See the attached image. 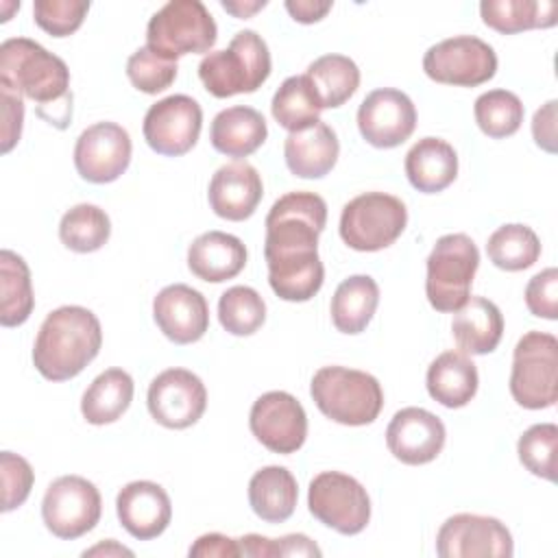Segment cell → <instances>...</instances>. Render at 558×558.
I'll use <instances>...</instances> for the list:
<instances>
[{"label": "cell", "instance_id": "11", "mask_svg": "<svg viewBox=\"0 0 558 558\" xmlns=\"http://www.w3.org/2000/svg\"><path fill=\"white\" fill-rule=\"evenodd\" d=\"M102 512L98 488L81 475L57 477L44 495L41 519L57 538L74 541L96 527Z\"/></svg>", "mask_w": 558, "mask_h": 558}, {"label": "cell", "instance_id": "2", "mask_svg": "<svg viewBox=\"0 0 558 558\" xmlns=\"http://www.w3.org/2000/svg\"><path fill=\"white\" fill-rule=\"evenodd\" d=\"M0 85L37 102V116L57 129L72 120L70 70L65 61L28 37L0 46Z\"/></svg>", "mask_w": 558, "mask_h": 558}, {"label": "cell", "instance_id": "3", "mask_svg": "<svg viewBox=\"0 0 558 558\" xmlns=\"http://www.w3.org/2000/svg\"><path fill=\"white\" fill-rule=\"evenodd\" d=\"M102 329L98 316L81 305L52 310L35 338L33 364L41 377L65 381L76 377L100 351Z\"/></svg>", "mask_w": 558, "mask_h": 558}, {"label": "cell", "instance_id": "14", "mask_svg": "<svg viewBox=\"0 0 558 558\" xmlns=\"http://www.w3.org/2000/svg\"><path fill=\"white\" fill-rule=\"evenodd\" d=\"M436 554L440 558H510L514 543L499 519L460 512L440 525Z\"/></svg>", "mask_w": 558, "mask_h": 558}, {"label": "cell", "instance_id": "29", "mask_svg": "<svg viewBox=\"0 0 558 558\" xmlns=\"http://www.w3.org/2000/svg\"><path fill=\"white\" fill-rule=\"evenodd\" d=\"M299 499L294 475L286 466H264L248 482V504L266 523H283L292 517Z\"/></svg>", "mask_w": 558, "mask_h": 558}, {"label": "cell", "instance_id": "7", "mask_svg": "<svg viewBox=\"0 0 558 558\" xmlns=\"http://www.w3.org/2000/svg\"><path fill=\"white\" fill-rule=\"evenodd\" d=\"M216 39V22L201 0H172L146 26V46L172 61L183 54L209 52Z\"/></svg>", "mask_w": 558, "mask_h": 558}, {"label": "cell", "instance_id": "5", "mask_svg": "<svg viewBox=\"0 0 558 558\" xmlns=\"http://www.w3.org/2000/svg\"><path fill=\"white\" fill-rule=\"evenodd\" d=\"M310 395L316 408L340 425H368L384 408L381 384L364 371L323 366L314 373Z\"/></svg>", "mask_w": 558, "mask_h": 558}, {"label": "cell", "instance_id": "38", "mask_svg": "<svg viewBox=\"0 0 558 558\" xmlns=\"http://www.w3.org/2000/svg\"><path fill=\"white\" fill-rule=\"evenodd\" d=\"M523 113L525 109L521 98L508 89H488L477 96L473 105L477 126L493 140L514 135L523 122Z\"/></svg>", "mask_w": 558, "mask_h": 558}, {"label": "cell", "instance_id": "25", "mask_svg": "<svg viewBox=\"0 0 558 558\" xmlns=\"http://www.w3.org/2000/svg\"><path fill=\"white\" fill-rule=\"evenodd\" d=\"M451 333L462 353L486 355L497 349L504 336V316L490 299L469 296L453 312Z\"/></svg>", "mask_w": 558, "mask_h": 558}, {"label": "cell", "instance_id": "26", "mask_svg": "<svg viewBox=\"0 0 558 558\" xmlns=\"http://www.w3.org/2000/svg\"><path fill=\"white\" fill-rule=\"evenodd\" d=\"M405 177L423 194H436L449 187L458 177V155L440 137L418 140L405 155Z\"/></svg>", "mask_w": 558, "mask_h": 558}, {"label": "cell", "instance_id": "19", "mask_svg": "<svg viewBox=\"0 0 558 558\" xmlns=\"http://www.w3.org/2000/svg\"><path fill=\"white\" fill-rule=\"evenodd\" d=\"M442 421L425 408H403L395 412L386 427V445L390 453L410 466L427 464L438 458L445 447Z\"/></svg>", "mask_w": 558, "mask_h": 558}, {"label": "cell", "instance_id": "37", "mask_svg": "<svg viewBox=\"0 0 558 558\" xmlns=\"http://www.w3.org/2000/svg\"><path fill=\"white\" fill-rule=\"evenodd\" d=\"M488 259L508 272L525 270L541 257V240L527 225H501L486 242Z\"/></svg>", "mask_w": 558, "mask_h": 558}, {"label": "cell", "instance_id": "16", "mask_svg": "<svg viewBox=\"0 0 558 558\" xmlns=\"http://www.w3.org/2000/svg\"><path fill=\"white\" fill-rule=\"evenodd\" d=\"M248 427L266 449L288 456L299 451L307 438V414L290 392L270 390L255 399Z\"/></svg>", "mask_w": 558, "mask_h": 558}, {"label": "cell", "instance_id": "31", "mask_svg": "<svg viewBox=\"0 0 558 558\" xmlns=\"http://www.w3.org/2000/svg\"><path fill=\"white\" fill-rule=\"evenodd\" d=\"M133 377L122 368L102 371L83 392L81 414L92 425L118 421L133 401Z\"/></svg>", "mask_w": 558, "mask_h": 558}, {"label": "cell", "instance_id": "27", "mask_svg": "<svg viewBox=\"0 0 558 558\" xmlns=\"http://www.w3.org/2000/svg\"><path fill=\"white\" fill-rule=\"evenodd\" d=\"M268 137V126L264 116L246 105H235L222 109L211 120L209 140L211 146L227 157H248Z\"/></svg>", "mask_w": 558, "mask_h": 558}, {"label": "cell", "instance_id": "40", "mask_svg": "<svg viewBox=\"0 0 558 558\" xmlns=\"http://www.w3.org/2000/svg\"><path fill=\"white\" fill-rule=\"evenodd\" d=\"M556 451H558V427L554 423H536L527 427L519 442L517 453L521 464L536 477L556 482Z\"/></svg>", "mask_w": 558, "mask_h": 558}, {"label": "cell", "instance_id": "34", "mask_svg": "<svg viewBox=\"0 0 558 558\" xmlns=\"http://www.w3.org/2000/svg\"><path fill=\"white\" fill-rule=\"evenodd\" d=\"M0 296H2V305H0L2 327H17L28 320L35 307L31 270L26 262L9 248L0 251Z\"/></svg>", "mask_w": 558, "mask_h": 558}, {"label": "cell", "instance_id": "30", "mask_svg": "<svg viewBox=\"0 0 558 558\" xmlns=\"http://www.w3.org/2000/svg\"><path fill=\"white\" fill-rule=\"evenodd\" d=\"M379 305V286L368 275L347 277L331 296V323L342 333H362Z\"/></svg>", "mask_w": 558, "mask_h": 558}, {"label": "cell", "instance_id": "21", "mask_svg": "<svg viewBox=\"0 0 558 558\" xmlns=\"http://www.w3.org/2000/svg\"><path fill=\"white\" fill-rule=\"evenodd\" d=\"M120 525L137 541H150L166 532L172 519V504L163 486L148 480L129 482L116 497Z\"/></svg>", "mask_w": 558, "mask_h": 558}, {"label": "cell", "instance_id": "45", "mask_svg": "<svg viewBox=\"0 0 558 558\" xmlns=\"http://www.w3.org/2000/svg\"><path fill=\"white\" fill-rule=\"evenodd\" d=\"M2 153H9L22 135V122H24V102L22 96L2 87Z\"/></svg>", "mask_w": 558, "mask_h": 558}, {"label": "cell", "instance_id": "4", "mask_svg": "<svg viewBox=\"0 0 558 558\" xmlns=\"http://www.w3.org/2000/svg\"><path fill=\"white\" fill-rule=\"evenodd\" d=\"M270 52L262 35L240 31L229 48L207 52L198 63V78L216 98L257 92L270 76Z\"/></svg>", "mask_w": 558, "mask_h": 558}, {"label": "cell", "instance_id": "39", "mask_svg": "<svg viewBox=\"0 0 558 558\" xmlns=\"http://www.w3.org/2000/svg\"><path fill=\"white\" fill-rule=\"evenodd\" d=\"M218 320L231 336H251L266 320V303L257 290L233 286L218 301Z\"/></svg>", "mask_w": 558, "mask_h": 558}, {"label": "cell", "instance_id": "33", "mask_svg": "<svg viewBox=\"0 0 558 558\" xmlns=\"http://www.w3.org/2000/svg\"><path fill=\"white\" fill-rule=\"evenodd\" d=\"M323 109L342 107L360 87V70L344 54H323L307 65L305 72Z\"/></svg>", "mask_w": 558, "mask_h": 558}, {"label": "cell", "instance_id": "13", "mask_svg": "<svg viewBox=\"0 0 558 558\" xmlns=\"http://www.w3.org/2000/svg\"><path fill=\"white\" fill-rule=\"evenodd\" d=\"M203 129L201 105L185 94H172L148 107L144 116L146 144L166 157H181L190 153Z\"/></svg>", "mask_w": 558, "mask_h": 558}, {"label": "cell", "instance_id": "36", "mask_svg": "<svg viewBox=\"0 0 558 558\" xmlns=\"http://www.w3.org/2000/svg\"><path fill=\"white\" fill-rule=\"evenodd\" d=\"M111 220L98 205L78 203L59 222V240L74 253H94L107 244Z\"/></svg>", "mask_w": 558, "mask_h": 558}, {"label": "cell", "instance_id": "44", "mask_svg": "<svg viewBox=\"0 0 558 558\" xmlns=\"http://www.w3.org/2000/svg\"><path fill=\"white\" fill-rule=\"evenodd\" d=\"M525 305L530 314L547 320L558 318V270L545 268L525 286Z\"/></svg>", "mask_w": 558, "mask_h": 558}, {"label": "cell", "instance_id": "20", "mask_svg": "<svg viewBox=\"0 0 558 558\" xmlns=\"http://www.w3.org/2000/svg\"><path fill=\"white\" fill-rule=\"evenodd\" d=\"M153 318L168 340L174 344H192L201 340L209 327V305L198 290L185 283H172L157 292Z\"/></svg>", "mask_w": 558, "mask_h": 558}, {"label": "cell", "instance_id": "8", "mask_svg": "<svg viewBox=\"0 0 558 558\" xmlns=\"http://www.w3.org/2000/svg\"><path fill=\"white\" fill-rule=\"evenodd\" d=\"M510 395L527 410L551 408L558 399V340L547 331H527L512 353Z\"/></svg>", "mask_w": 558, "mask_h": 558}, {"label": "cell", "instance_id": "23", "mask_svg": "<svg viewBox=\"0 0 558 558\" xmlns=\"http://www.w3.org/2000/svg\"><path fill=\"white\" fill-rule=\"evenodd\" d=\"M340 155L336 131L323 120L286 137L283 159L288 170L301 179H323L331 172Z\"/></svg>", "mask_w": 558, "mask_h": 558}, {"label": "cell", "instance_id": "42", "mask_svg": "<svg viewBox=\"0 0 558 558\" xmlns=\"http://www.w3.org/2000/svg\"><path fill=\"white\" fill-rule=\"evenodd\" d=\"M89 2L83 0H35L33 20L52 37H68L81 28Z\"/></svg>", "mask_w": 558, "mask_h": 558}, {"label": "cell", "instance_id": "24", "mask_svg": "<svg viewBox=\"0 0 558 558\" xmlns=\"http://www.w3.org/2000/svg\"><path fill=\"white\" fill-rule=\"evenodd\" d=\"M246 266V246L225 231L201 233L187 248V268L194 277L220 283L233 279Z\"/></svg>", "mask_w": 558, "mask_h": 558}, {"label": "cell", "instance_id": "50", "mask_svg": "<svg viewBox=\"0 0 558 558\" xmlns=\"http://www.w3.org/2000/svg\"><path fill=\"white\" fill-rule=\"evenodd\" d=\"M240 556H251V558H272L277 556V543L275 538H266L262 534H246L238 538Z\"/></svg>", "mask_w": 558, "mask_h": 558}, {"label": "cell", "instance_id": "51", "mask_svg": "<svg viewBox=\"0 0 558 558\" xmlns=\"http://www.w3.org/2000/svg\"><path fill=\"white\" fill-rule=\"evenodd\" d=\"M83 556H85V558H87V556H133V551L126 549L124 545H118L113 538H109V541H105V543L94 545L92 549H85Z\"/></svg>", "mask_w": 558, "mask_h": 558}, {"label": "cell", "instance_id": "22", "mask_svg": "<svg viewBox=\"0 0 558 558\" xmlns=\"http://www.w3.org/2000/svg\"><path fill=\"white\" fill-rule=\"evenodd\" d=\"M264 196L259 172L246 161H231L220 166L209 181V207L216 216L242 222L251 218Z\"/></svg>", "mask_w": 558, "mask_h": 558}, {"label": "cell", "instance_id": "49", "mask_svg": "<svg viewBox=\"0 0 558 558\" xmlns=\"http://www.w3.org/2000/svg\"><path fill=\"white\" fill-rule=\"evenodd\" d=\"M277 556H320V547L305 534H288L275 538Z\"/></svg>", "mask_w": 558, "mask_h": 558}, {"label": "cell", "instance_id": "28", "mask_svg": "<svg viewBox=\"0 0 558 558\" xmlns=\"http://www.w3.org/2000/svg\"><path fill=\"white\" fill-rule=\"evenodd\" d=\"M477 368L462 351L440 353L427 368L425 386L434 401L445 408H464L477 392Z\"/></svg>", "mask_w": 558, "mask_h": 558}, {"label": "cell", "instance_id": "43", "mask_svg": "<svg viewBox=\"0 0 558 558\" xmlns=\"http://www.w3.org/2000/svg\"><path fill=\"white\" fill-rule=\"evenodd\" d=\"M0 469H2V512H11L28 499L35 482V473L26 458L11 451L0 453Z\"/></svg>", "mask_w": 558, "mask_h": 558}, {"label": "cell", "instance_id": "47", "mask_svg": "<svg viewBox=\"0 0 558 558\" xmlns=\"http://www.w3.org/2000/svg\"><path fill=\"white\" fill-rule=\"evenodd\" d=\"M190 556L194 558H235L240 556V547H238V538H229L225 534L211 532V534H203L194 541V545L190 547Z\"/></svg>", "mask_w": 558, "mask_h": 558}, {"label": "cell", "instance_id": "41", "mask_svg": "<svg viewBox=\"0 0 558 558\" xmlns=\"http://www.w3.org/2000/svg\"><path fill=\"white\" fill-rule=\"evenodd\" d=\"M177 61L166 59L148 46L137 48L126 61V76L131 85L144 94H159L177 78Z\"/></svg>", "mask_w": 558, "mask_h": 558}, {"label": "cell", "instance_id": "32", "mask_svg": "<svg viewBox=\"0 0 558 558\" xmlns=\"http://www.w3.org/2000/svg\"><path fill=\"white\" fill-rule=\"evenodd\" d=\"M480 15L488 28L501 35H514L530 28L554 26L558 4L551 0H482Z\"/></svg>", "mask_w": 558, "mask_h": 558}, {"label": "cell", "instance_id": "48", "mask_svg": "<svg viewBox=\"0 0 558 558\" xmlns=\"http://www.w3.org/2000/svg\"><path fill=\"white\" fill-rule=\"evenodd\" d=\"M286 11L292 15V20H296L301 24H314V22H320L331 11V2L288 0Z\"/></svg>", "mask_w": 558, "mask_h": 558}, {"label": "cell", "instance_id": "6", "mask_svg": "<svg viewBox=\"0 0 558 558\" xmlns=\"http://www.w3.org/2000/svg\"><path fill=\"white\" fill-rule=\"evenodd\" d=\"M480 266V251L466 233H447L436 240L427 257L425 294L436 312H456L471 292Z\"/></svg>", "mask_w": 558, "mask_h": 558}, {"label": "cell", "instance_id": "10", "mask_svg": "<svg viewBox=\"0 0 558 558\" xmlns=\"http://www.w3.org/2000/svg\"><path fill=\"white\" fill-rule=\"evenodd\" d=\"M310 512L338 534H360L371 521V499L366 488L340 471L318 473L307 488Z\"/></svg>", "mask_w": 558, "mask_h": 558}, {"label": "cell", "instance_id": "52", "mask_svg": "<svg viewBox=\"0 0 558 558\" xmlns=\"http://www.w3.org/2000/svg\"><path fill=\"white\" fill-rule=\"evenodd\" d=\"M222 4V9L225 11H229V13H233L235 17H251L255 11H259V9H264L266 7V0H257V2H227V0H222L220 2Z\"/></svg>", "mask_w": 558, "mask_h": 558}, {"label": "cell", "instance_id": "12", "mask_svg": "<svg viewBox=\"0 0 558 558\" xmlns=\"http://www.w3.org/2000/svg\"><path fill=\"white\" fill-rule=\"evenodd\" d=\"M425 74L442 85L477 87L497 72L493 46L473 35H456L427 48L423 57Z\"/></svg>", "mask_w": 558, "mask_h": 558}, {"label": "cell", "instance_id": "17", "mask_svg": "<svg viewBox=\"0 0 558 558\" xmlns=\"http://www.w3.org/2000/svg\"><path fill=\"white\" fill-rule=\"evenodd\" d=\"M131 135L116 122L87 126L74 144V168L89 183H111L131 163Z\"/></svg>", "mask_w": 558, "mask_h": 558}, {"label": "cell", "instance_id": "35", "mask_svg": "<svg viewBox=\"0 0 558 558\" xmlns=\"http://www.w3.org/2000/svg\"><path fill=\"white\" fill-rule=\"evenodd\" d=\"M272 118L279 126L294 133L320 120V102L305 74L288 76L272 96Z\"/></svg>", "mask_w": 558, "mask_h": 558}, {"label": "cell", "instance_id": "1", "mask_svg": "<svg viewBox=\"0 0 558 558\" xmlns=\"http://www.w3.org/2000/svg\"><path fill=\"white\" fill-rule=\"evenodd\" d=\"M327 225V203L314 192H288L266 216L264 257L272 292L292 303L310 301L325 281L318 235Z\"/></svg>", "mask_w": 558, "mask_h": 558}, {"label": "cell", "instance_id": "15", "mask_svg": "<svg viewBox=\"0 0 558 558\" xmlns=\"http://www.w3.org/2000/svg\"><path fill=\"white\" fill-rule=\"evenodd\" d=\"M148 412L168 429L194 425L207 408V390L198 375L187 368H166L148 386Z\"/></svg>", "mask_w": 558, "mask_h": 558}, {"label": "cell", "instance_id": "46", "mask_svg": "<svg viewBox=\"0 0 558 558\" xmlns=\"http://www.w3.org/2000/svg\"><path fill=\"white\" fill-rule=\"evenodd\" d=\"M556 100L545 102L532 118V135L538 148L547 153H556Z\"/></svg>", "mask_w": 558, "mask_h": 558}, {"label": "cell", "instance_id": "18", "mask_svg": "<svg viewBox=\"0 0 558 558\" xmlns=\"http://www.w3.org/2000/svg\"><path fill=\"white\" fill-rule=\"evenodd\" d=\"M360 135L375 148H395L416 129V109L408 94L395 87L371 92L357 109Z\"/></svg>", "mask_w": 558, "mask_h": 558}, {"label": "cell", "instance_id": "9", "mask_svg": "<svg viewBox=\"0 0 558 558\" xmlns=\"http://www.w3.org/2000/svg\"><path fill=\"white\" fill-rule=\"evenodd\" d=\"M408 225V209L401 198L386 192H364L351 198L340 214L342 242L362 253L390 246Z\"/></svg>", "mask_w": 558, "mask_h": 558}]
</instances>
